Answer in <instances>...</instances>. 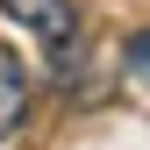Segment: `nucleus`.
Masks as SVG:
<instances>
[{
	"label": "nucleus",
	"mask_w": 150,
	"mask_h": 150,
	"mask_svg": "<svg viewBox=\"0 0 150 150\" xmlns=\"http://www.w3.org/2000/svg\"><path fill=\"white\" fill-rule=\"evenodd\" d=\"M0 7H7L22 29H36L50 50H64L71 36H79V7H71V0H0Z\"/></svg>",
	"instance_id": "1"
},
{
	"label": "nucleus",
	"mask_w": 150,
	"mask_h": 150,
	"mask_svg": "<svg viewBox=\"0 0 150 150\" xmlns=\"http://www.w3.org/2000/svg\"><path fill=\"white\" fill-rule=\"evenodd\" d=\"M22 115H29V71H22V57H14L7 43H0V143L22 129Z\"/></svg>",
	"instance_id": "2"
},
{
	"label": "nucleus",
	"mask_w": 150,
	"mask_h": 150,
	"mask_svg": "<svg viewBox=\"0 0 150 150\" xmlns=\"http://www.w3.org/2000/svg\"><path fill=\"white\" fill-rule=\"evenodd\" d=\"M122 64L136 71L143 86H150V29H143V36H136V43H129V50H122Z\"/></svg>",
	"instance_id": "3"
}]
</instances>
